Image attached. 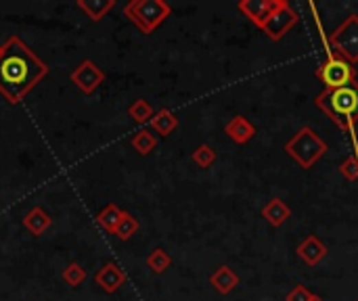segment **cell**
<instances>
[{"label": "cell", "mask_w": 358, "mask_h": 301, "mask_svg": "<svg viewBox=\"0 0 358 301\" xmlns=\"http://www.w3.org/2000/svg\"><path fill=\"white\" fill-rule=\"evenodd\" d=\"M49 73L51 67L19 36L7 38L0 55V95L7 103L19 105Z\"/></svg>", "instance_id": "cell-1"}, {"label": "cell", "mask_w": 358, "mask_h": 301, "mask_svg": "<svg viewBox=\"0 0 358 301\" xmlns=\"http://www.w3.org/2000/svg\"><path fill=\"white\" fill-rule=\"evenodd\" d=\"M315 105L342 130H354V123L358 121V80L342 88H325L317 95Z\"/></svg>", "instance_id": "cell-2"}, {"label": "cell", "mask_w": 358, "mask_h": 301, "mask_svg": "<svg viewBox=\"0 0 358 301\" xmlns=\"http://www.w3.org/2000/svg\"><path fill=\"white\" fill-rule=\"evenodd\" d=\"M329 151L327 143L312 130V128L304 125L285 143V153L302 167L310 169L315 167V163Z\"/></svg>", "instance_id": "cell-3"}, {"label": "cell", "mask_w": 358, "mask_h": 301, "mask_svg": "<svg viewBox=\"0 0 358 301\" xmlns=\"http://www.w3.org/2000/svg\"><path fill=\"white\" fill-rule=\"evenodd\" d=\"M172 13L166 0H130L124 7V15L143 34H153Z\"/></svg>", "instance_id": "cell-4"}, {"label": "cell", "mask_w": 358, "mask_h": 301, "mask_svg": "<svg viewBox=\"0 0 358 301\" xmlns=\"http://www.w3.org/2000/svg\"><path fill=\"white\" fill-rule=\"evenodd\" d=\"M329 49L348 63H358V15H348L346 21L329 34Z\"/></svg>", "instance_id": "cell-5"}, {"label": "cell", "mask_w": 358, "mask_h": 301, "mask_svg": "<svg viewBox=\"0 0 358 301\" xmlns=\"http://www.w3.org/2000/svg\"><path fill=\"white\" fill-rule=\"evenodd\" d=\"M315 75L325 84V88L331 91V88H342V86L356 82V67L348 63L346 59L331 55V57H325V61L317 67Z\"/></svg>", "instance_id": "cell-6"}, {"label": "cell", "mask_w": 358, "mask_h": 301, "mask_svg": "<svg viewBox=\"0 0 358 301\" xmlns=\"http://www.w3.org/2000/svg\"><path fill=\"white\" fill-rule=\"evenodd\" d=\"M300 21V15L295 13V9H291V5L287 0H281V5L271 13L262 25V32L271 38L273 42H279L285 38V34Z\"/></svg>", "instance_id": "cell-7"}, {"label": "cell", "mask_w": 358, "mask_h": 301, "mask_svg": "<svg viewBox=\"0 0 358 301\" xmlns=\"http://www.w3.org/2000/svg\"><path fill=\"white\" fill-rule=\"evenodd\" d=\"M71 84H76V88L82 95H93L105 80V71L93 61V59H84L71 73H69Z\"/></svg>", "instance_id": "cell-8"}, {"label": "cell", "mask_w": 358, "mask_h": 301, "mask_svg": "<svg viewBox=\"0 0 358 301\" xmlns=\"http://www.w3.org/2000/svg\"><path fill=\"white\" fill-rule=\"evenodd\" d=\"M281 5V0H241L237 5V9L254 23L262 29L264 21L271 17V13Z\"/></svg>", "instance_id": "cell-9"}, {"label": "cell", "mask_w": 358, "mask_h": 301, "mask_svg": "<svg viewBox=\"0 0 358 301\" xmlns=\"http://www.w3.org/2000/svg\"><path fill=\"white\" fill-rule=\"evenodd\" d=\"M327 245L317 237V234H308L295 249L298 257L306 264V266H317L321 260H325L327 255Z\"/></svg>", "instance_id": "cell-10"}, {"label": "cell", "mask_w": 358, "mask_h": 301, "mask_svg": "<svg viewBox=\"0 0 358 301\" xmlns=\"http://www.w3.org/2000/svg\"><path fill=\"white\" fill-rule=\"evenodd\" d=\"M95 282L105 291V293H115V291H120L124 285H126V272L118 266V264H113V262H107V264H103L97 272H95Z\"/></svg>", "instance_id": "cell-11"}, {"label": "cell", "mask_w": 358, "mask_h": 301, "mask_svg": "<svg viewBox=\"0 0 358 301\" xmlns=\"http://www.w3.org/2000/svg\"><path fill=\"white\" fill-rule=\"evenodd\" d=\"M225 132L237 145H247L256 136V125L245 115H235L225 123Z\"/></svg>", "instance_id": "cell-12"}, {"label": "cell", "mask_w": 358, "mask_h": 301, "mask_svg": "<svg viewBox=\"0 0 358 301\" xmlns=\"http://www.w3.org/2000/svg\"><path fill=\"white\" fill-rule=\"evenodd\" d=\"M289 216H291V207L281 197H273L262 207V218L275 228L283 226L289 220Z\"/></svg>", "instance_id": "cell-13"}, {"label": "cell", "mask_w": 358, "mask_h": 301, "mask_svg": "<svg viewBox=\"0 0 358 301\" xmlns=\"http://www.w3.org/2000/svg\"><path fill=\"white\" fill-rule=\"evenodd\" d=\"M51 224H53V218L42 207H32L23 216V228L34 237H42L51 228Z\"/></svg>", "instance_id": "cell-14"}, {"label": "cell", "mask_w": 358, "mask_h": 301, "mask_svg": "<svg viewBox=\"0 0 358 301\" xmlns=\"http://www.w3.org/2000/svg\"><path fill=\"white\" fill-rule=\"evenodd\" d=\"M210 285L220 293V295H229L237 285H239V276L235 274L233 268L229 266H218L212 276H210Z\"/></svg>", "instance_id": "cell-15"}, {"label": "cell", "mask_w": 358, "mask_h": 301, "mask_svg": "<svg viewBox=\"0 0 358 301\" xmlns=\"http://www.w3.org/2000/svg\"><path fill=\"white\" fill-rule=\"evenodd\" d=\"M76 7L91 21H101L115 7V0H76Z\"/></svg>", "instance_id": "cell-16"}, {"label": "cell", "mask_w": 358, "mask_h": 301, "mask_svg": "<svg viewBox=\"0 0 358 301\" xmlns=\"http://www.w3.org/2000/svg\"><path fill=\"white\" fill-rule=\"evenodd\" d=\"M151 123V130L153 132H157L159 136H170L174 130H176V128H178V117L170 111V109H159L155 115H153V119L149 121Z\"/></svg>", "instance_id": "cell-17"}, {"label": "cell", "mask_w": 358, "mask_h": 301, "mask_svg": "<svg viewBox=\"0 0 358 301\" xmlns=\"http://www.w3.org/2000/svg\"><path fill=\"white\" fill-rule=\"evenodd\" d=\"M122 216H124V209H120L115 203H107V205L97 213V224H99L105 232L113 234L115 228H118V224H120V220H122Z\"/></svg>", "instance_id": "cell-18"}, {"label": "cell", "mask_w": 358, "mask_h": 301, "mask_svg": "<svg viewBox=\"0 0 358 301\" xmlns=\"http://www.w3.org/2000/svg\"><path fill=\"white\" fill-rule=\"evenodd\" d=\"M155 147H157V136L151 130H147V128H143V130H139L132 136V149L139 155H149L155 151Z\"/></svg>", "instance_id": "cell-19"}, {"label": "cell", "mask_w": 358, "mask_h": 301, "mask_svg": "<svg viewBox=\"0 0 358 301\" xmlns=\"http://www.w3.org/2000/svg\"><path fill=\"white\" fill-rule=\"evenodd\" d=\"M128 115H130L134 121H137V123H147V121L153 119L155 111H153V107H151L149 101H145V99H137V101H134V103L128 107Z\"/></svg>", "instance_id": "cell-20"}, {"label": "cell", "mask_w": 358, "mask_h": 301, "mask_svg": "<svg viewBox=\"0 0 358 301\" xmlns=\"http://www.w3.org/2000/svg\"><path fill=\"white\" fill-rule=\"evenodd\" d=\"M139 228H141L139 220L134 218L132 213L124 211V216H122V220H120V224H118V228H115L113 234H115L120 241H128V239H132L134 234L139 232Z\"/></svg>", "instance_id": "cell-21"}, {"label": "cell", "mask_w": 358, "mask_h": 301, "mask_svg": "<svg viewBox=\"0 0 358 301\" xmlns=\"http://www.w3.org/2000/svg\"><path fill=\"white\" fill-rule=\"evenodd\" d=\"M170 264H172V257H170L161 247L153 249V251L147 255V266H149V270L155 272V274H164V272L170 268Z\"/></svg>", "instance_id": "cell-22"}, {"label": "cell", "mask_w": 358, "mask_h": 301, "mask_svg": "<svg viewBox=\"0 0 358 301\" xmlns=\"http://www.w3.org/2000/svg\"><path fill=\"white\" fill-rule=\"evenodd\" d=\"M191 159H193V163H197L199 167L208 169V167H212V165L216 163L218 153H216L210 145H199V147L191 153Z\"/></svg>", "instance_id": "cell-23"}, {"label": "cell", "mask_w": 358, "mask_h": 301, "mask_svg": "<svg viewBox=\"0 0 358 301\" xmlns=\"http://www.w3.org/2000/svg\"><path fill=\"white\" fill-rule=\"evenodd\" d=\"M63 280H65V285H69L71 289H76V287H80L84 280H86V270L78 264V262H69L67 266H65V270H63Z\"/></svg>", "instance_id": "cell-24"}, {"label": "cell", "mask_w": 358, "mask_h": 301, "mask_svg": "<svg viewBox=\"0 0 358 301\" xmlns=\"http://www.w3.org/2000/svg\"><path fill=\"white\" fill-rule=\"evenodd\" d=\"M339 174L350 180L356 182L358 180V157L356 155H348L342 163H339Z\"/></svg>", "instance_id": "cell-25"}, {"label": "cell", "mask_w": 358, "mask_h": 301, "mask_svg": "<svg viewBox=\"0 0 358 301\" xmlns=\"http://www.w3.org/2000/svg\"><path fill=\"white\" fill-rule=\"evenodd\" d=\"M312 295H315V293H310L304 285H298V287H293V289L287 293L285 301H310Z\"/></svg>", "instance_id": "cell-26"}, {"label": "cell", "mask_w": 358, "mask_h": 301, "mask_svg": "<svg viewBox=\"0 0 358 301\" xmlns=\"http://www.w3.org/2000/svg\"><path fill=\"white\" fill-rule=\"evenodd\" d=\"M310 301H323V299H321L319 295H312V299H310Z\"/></svg>", "instance_id": "cell-27"}, {"label": "cell", "mask_w": 358, "mask_h": 301, "mask_svg": "<svg viewBox=\"0 0 358 301\" xmlns=\"http://www.w3.org/2000/svg\"><path fill=\"white\" fill-rule=\"evenodd\" d=\"M0 55H3V45H0Z\"/></svg>", "instance_id": "cell-28"}]
</instances>
